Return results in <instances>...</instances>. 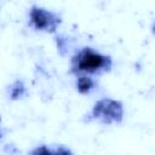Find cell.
<instances>
[{
    "label": "cell",
    "instance_id": "3",
    "mask_svg": "<svg viewBox=\"0 0 155 155\" xmlns=\"http://www.w3.org/2000/svg\"><path fill=\"white\" fill-rule=\"evenodd\" d=\"M62 22L61 15L39 5H31L28 11V27L38 33L54 34Z\"/></svg>",
    "mask_w": 155,
    "mask_h": 155
},
{
    "label": "cell",
    "instance_id": "6",
    "mask_svg": "<svg viewBox=\"0 0 155 155\" xmlns=\"http://www.w3.org/2000/svg\"><path fill=\"white\" fill-rule=\"evenodd\" d=\"M1 115H0V139H2L4 138V136H5V130L1 127Z\"/></svg>",
    "mask_w": 155,
    "mask_h": 155
},
{
    "label": "cell",
    "instance_id": "4",
    "mask_svg": "<svg viewBox=\"0 0 155 155\" xmlns=\"http://www.w3.org/2000/svg\"><path fill=\"white\" fill-rule=\"evenodd\" d=\"M74 76H75V87L78 93L86 96V94H91L94 90L98 88V81L96 76L88 74H78Z\"/></svg>",
    "mask_w": 155,
    "mask_h": 155
},
{
    "label": "cell",
    "instance_id": "5",
    "mask_svg": "<svg viewBox=\"0 0 155 155\" xmlns=\"http://www.w3.org/2000/svg\"><path fill=\"white\" fill-rule=\"evenodd\" d=\"M28 93L27 86L22 79H16L7 87V97L10 101H19L23 99Z\"/></svg>",
    "mask_w": 155,
    "mask_h": 155
},
{
    "label": "cell",
    "instance_id": "1",
    "mask_svg": "<svg viewBox=\"0 0 155 155\" xmlns=\"http://www.w3.org/2000/svg\"><path fill=\"white\" fill-rule=\"evenodd\" d=\"M114 61L111 56L102 53L91 46H84L74 52L69 62V73L73 75L88 74L99 76L113 69Z\"/></svg>",
    "mask_w": 155,
    "mask_h": 155
},
{
    "label": "cell",
    "instance_id": "2",
    "mask_svg": "<svg viewBox=\"0 0 155 155\" xmlns=\"http://www.w3.org/2000/svg\"><path fill=\"white\" fill-rule=\"evenodd\" d=\"M125 117L124 103L119 99L104 97L98 99L85 115V122H97L104 126L120 125Z\"/></svg>",
    "mask_w": 155,
    "mask_h": 155
}]
</instances>
